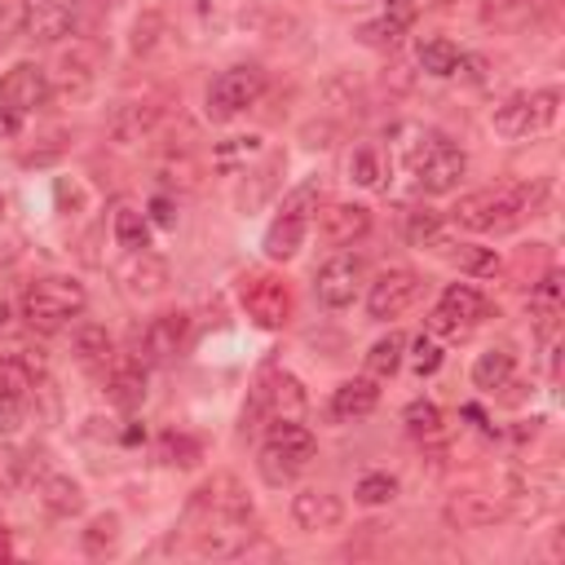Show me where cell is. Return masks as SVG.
<instances>
[{
    "instance_id": "cell-10",
    "label": "cell",
    "mask_w": 565,
    "mask_h": 565,
    "mask_svg": "<svg viewBox=\"0 0 565 565\" xmlns=\"http://www.w3.org/2000/svg\"><path fill=\"white\" fill-rule=\"evenodd\" d=\"M190 512H203V521H221V516H230V521H252V494L238 486V477L221 472V477H212V481H203V486L194 490Z\"/></svg>"
},
{
    "instance_id": "cell-34",
    "label": "cell",
    "mask_w": 565,
    "mask_h": 565,
    "mask_svg": "<svg viewBox=\"0 0 565 565\" xmlns=\"http://www.w3.org/2000/svg\"><path fill=\"white\" fill-rule=\"evenodd\" d=\"M256 154H265V141H260V137H230V141H221V146L212 150V163H216L221 172H238V168H247V159H256Z\"/></svg>"
},
{
    "instance_id": "cell-14",
    "label": "cell",
    "mask_w": 565,
    "mask_h": 565,
    "mask_svg": "<svg viewBox=\"0 0 565 565\" xmlns=\"http://www.w3.org/2000/svg\"><path fill=\"white\" fill-rule=\"evenodd\" d=\"M49 75L35 66V62H18L4 79H0V102L4 106H13L18 115H31V110H40L44 102H49Z\"/></svg>"
},
{
    "instance_id": "cell-51",
    "label": "cell",
    "mask_w": 565,
    "mask_h": 565,
    "mask_svg": "<svg viewBox=\"0 0 565 565\" xmlns=\"http://www.w3.org/2000/svg\"><path fill=\"white\" fill-rule=\"evenodd\" d=\"M534 0H486V18H503V13H521Z\"/></svg>"
},
{
    "instance_id": "cell-19",
    "label": "cell",
    "mask_w": 565,
    "mask_h": 565,
    "mask_svg": "<svg viewBox=\"0 0 565 565\" xmlns=\"http://www.w3.org/2000/svg\"><path fill=\"white\" fill-rule=\"evenodd\" d=\"M247 543H252L247 521H230V516L203 521V530H199V539H194V547H199L203 556H238Z\"/></svg>"
},
{
    "instance_id": "cell-2",
    "label": "cell",
    "mask_w": 565,
    "mask_h": 565,
    "mask_svg": "<svg viewBox=\"0 0 565 565\" xmlns=\"http://www.w3.org/2000/svg\"><path fill=\"white\" fill-rule=\"evenodd\" d=\"M88 305L84 296V282H75L71 274H49V278H35L26 291H22V318L40 331H57L66 327L71 318H79Z\"/></svg>"
},
{
    "instance_id": "cell-25",
    "label": "cell",
    "mask_w": 565,
    "mask_h": 565,
    "mask_svg": "<svg viewBox=\"0 0 565 565\" xmlns=\"http://www.w3.org/2000/svg\"><path fill=\"white\" fill-rule=\"evenodd\" d=\"M446 516H450L459 530H486V525H494V521H499V503H494V499H486V494L463 490V494H455V499L446 503Z\"/></svg>"
},
{
    "instance_id": "cell-29",
    "label": "cell",
    "mask_w": 565,
    "mask_h": 565,
    "mask_svg": "<svg viewBox=\"0 0 565 565\" xmlns=\"http://www.w3.org/2000/svg\"><path fill=\"white\" fill-rule=\"evenodd\" d=\"M441 256L450 260V265H459V274H472V278H490V274H499V256H494V247H477V243H446L441 247Z\"/></svg>"
},
{
    "instance_id": "cell-40",
    "label": "cell",
    "mask_w": 565,
    "mask_h": 565,
    "mask_svg": "<svg viewBox=\"0 0 565 565\" xmlns=\"http://www.w3.org/2000/svg\"><path fill=\"white\" fill-rule=\"evenodd\" d=\"M402 22H393V18H375V22H366L362 31H358V40L362 44H371V49H393L397 40H402Z\"/></svg>"
},
{
    "instance_id": "cell-9",
    "label": "cell",
    "mask_w": 565,
    "mask_h": 565,
    "mask_svg": "<svg viewBox=\"0 0 565 565\" xmlns=\"http://www.w3.org/2000/svg\"><path fill=\"white\" fill-rule=\"evenodd\" d=\"M305 406H309L305 384H300L291 371H269V375L256 384L252 411H247L243 419H260V415H274V419H300Z\"/></svg>"
},
{
    "instance_id": "cell-24",
    "label": "cell",
    "mask_w": 565,
    "mask_h": 565,
    "mask_svg": "<svg viewBox=\"0 0 565 565\" xmlns=\"http://www.w3.org/2000/svg\"><path fill=\"white\" fill-rule=\"evenodd\" d=\"M375 402H380L375 380L358 375V380H344V384L331 393V415H335V419H362V415L375 411Z\"/></svg>"
},
{
    "instance_id": "cell-45",
    "label": "cell",
    "mask_w": 565,
    "mask_h": 565,
    "mask_svg": "<svg viewBox=\"0 0 565 565\" xmlns=\"http://www.w3.org/2000/svg\"><path fill=\"white\" fill-rule=\"evenodd\" d=\"M13 31H22V4H18V0H0V44H4Z\"/></svg>"
},
{
    "instance_id": "cell-30",
    "label": "cell",
    "mask_w": 565,
    "mask_h": 565,
    "mask_svg": "<svg viewBox=\"0 0 565 565\" xmlns=\"http://www.w3.org/2000/svg\"><path fill=\"white\" fill-rule=\"evenodd\" d=\"M415 57H419V66L428 71V75H437V79H446V75H455L459 71V44H450L446 35H433V40H419V49H415Z\"/></svg>"
},
{
    "instance_id": "cell-32",
    "label": "cell",
    "mask_w": 565,
    "mask_h": 565,
    "mask_svg": "<svg viewBox=\"0 0 565 565\" xmlns=\"http://www.w3.org/2000/svg\"><path fill=\"white\" fill-rule=\"evenodd\" d=\"M110 230H115V243L124 252H150V221L137 207H119L115 221H110Z\"/></svg>"
},
{
    "instance_id": "cell-41",
    "label": "cell",
    "mask_w": 565,
    "mask_h": 565,
    "mask_svg": "<svg viewBox=\"0 0 565 565\" xmlns=\"http://www.w3.org/2000/svg\"><path fill=\"white\" fill-rule=\"evenodd\" d=\"M411 366H415V375H433L437 366H441V344H437V335H415V344H411Z\"/></svg>"
},
{
    "instance_id": "cell-44",
    "label": "cell",
    "mask_w": 565,
    "mask_h": 565,
    "mask_svg": "<svg viewBox=\"0 0 565 565\" xmlns=\"http://www.w3.org/2000/svg\"><path fill=\"white\" fill-rule=\"evenodd\" d=\"M22 459H18V450H9V446H0V494L4 490H13L18 481H22Z\"/></svg>"
},
{
    "instance_id": "cell-42",
    "label": "cell",
    "mask_w": 565,
    "mask_h": 565,
    "mask_svg": "<svg viewBox=\"0 0 565 565\" xmlns=\"http://www.w3.org/2000/svg\"><path fill=\"white\" fill-rule=\"evenodd\" d=\"M349 177H353L358 185H366V190H371V185H380V177H384V172H380V154H375V150H366V146H362V150H353V159H349Z\"/></svg>"
},
{
    "instance_id": "cell-17",
    "label": "cell",
    "mask_w": 565,
    "mask_h": 565,
    "mask_svg": "<svg viewBox=\"0 0 565 565\" xmlns=\"http://www.w3.org/2000/svg\"><path fill=\"white\" fill-rule=\"evenodd\" d=\"M291 521L300 525V530H335L340 521H344V503H340V494H331V490H300L296 499H291Z\"/></svg>"
},
{
    "instance_id": "cell-15",
    "label": "cell",
    "mask_w": 565,
    "mask_h": 565,
    "mask_svg": "<svg viewBox=\"0 0 565 565\" xmlns=\"http://www.w3.org/2000/svg\"><path fill=\"white\" fill-rule=\"evenodd\" d=\"M366 230H371V207L362 203H331L318 216V234L335 247H353L358 238H366Z\"/></svg>"
},
{
    "instance_id": "cell-3",
    "label": "cell",
    "mask_w": 565,
    "mask_h": 565,
    "mask_svg": "<svg viewBox=\"0 0 565 565\" xmlns=\"http://www.w3.org/2000/svg\"><path fill=\"white\" fill-rule=\"evenodd\" d=\"M406 163H411V172H415L424 194H450L459 185V177L468 172V154L441 132H419L411 154H406Z\"/></svg>"
},
{
    "instance_id": "cell-27",
    "label": "cell",
    "mask_w": 565,
    "mask_h": 565,
    "mask_svg": "<svg viewBox=\"0 0 565 565\" xmlns=\"http://www.w3.org/2000/svg\"><path fill=\"white\" fill-rule=\"evenodd\" d=\"M512 371H516V358L512 349H486L477 362H472V384L494 393V388H508L512 384Z\"/></svg>"
},
{
    "instance_id": "cell-52",
    "label": "cell",
    "mask_w": 565,
    "mask_h": 565,
    "mask_svg": "<svg viewBox=\"0 0 565 565\" xmlns=\"http://www.w3.org/2000/svg\"><path fill=\"white\" fill-rule=\"evenodd\" d=\"M13 556V543H9V530L0 525V561H9Z\"/></svg>"
},
{
    "instance_id": "cell-53",
    "label": "cell",
    "mask_w": 565,
    "mask_h": 565,
    "mask_svg": "<svg viewBox=\"0 0 565 565\" xmlns=\"http://www.w3.org/2000/svg\"><path fill=\"white\" fill-rule=\"evenodd\" d=\"M0 216H4V194H0Z\"/></svg>"
},
{
    "instance_id": "cell-35",
    "label": "cell",
    "mask_w": 565,
    "mask_h": 565,
    "mask_svg": "<svg viewBox=\"0 0 565 565\" xmlns=\"http://www.w3.org/2000/svg\"><path fill=\"white\" fill-rule=\"evenodd\" d=\"M402 349H406V340H402L397 331H388L384 340H375V344H371V353H366V371H371L375 380L393 375V371L402 366Z\"/></svg>"
},
{
    "instance_id": "cell-8",
    "label": "cell",
    "mask_w": 565,
    "mask_h": 565,
    "mask_svg": "<svg viewBox=\"0 0 565 565\" xmlns=\"http://www.w3.org/2000/svg\"><path fill=\"white\" fill-rule=\"evenodd\" d=\"M238 300H243V313H247L256 327H265V331L282 327L287 313H291V291H287V282L274 278V274H247V278L238 282Z\"/></svg>"
},
{
    "instance_id": "cell-31",
    "label": "cell",
    "mask_w": 565,
    "mask_h": 565,
    "mask_svg": "<svg viewBox=\"0 0 565 565\" xmlns=\"http://www.w3.org/2000/svg\"><path fill=\"white\" fill-rule=\"evenodd\" d=\"M71 353H75V362H84V366L110 362V335H106V327L79 322V327L71 331Z\"/></svg>"
},
{
    "instance_id": "cell-37",
    "label": "cell",
    "mask_w": 565,
    "mask_h": 565,
    "mask_svg": "<svg viewBox=\"0 0 565 565\" xmlns=\"http://www.w3.org/2000/svg\"><path fill=\"white\" fill-rule=\"evenodd\" d=\"M402 424H406L411 437H437V433H441V411H437V402L415 397V402L402 411Z\"/></svg>"
},
{
    "instance_id": "cell-22",
    "label": "cell",
    "mask_w": 565,
    "mask_h": 565,
    "mask_svg": "<svg viewBox=\"0 0 565 565\" xmlns=\"http://www.w3.org/2000/svg\"><path fill=\"white\" fill-rule=\"evenodd\" d=\"M305 230H309V216H300V212H278L274 221H269V230H265V256L269 260H291L296 252H300V243H305Z\"/></svg>"
},
{
    "instance_id": "cell-46",
    "label": "cell",
    "mask_w": 565,
    "mask_h": 565,
    "mask_svg": "<svg viewBox=\"0 0 565 565\" xmlns=\"http://www.w3.org/2000/svg\"><path fill=\"white\" fill-rule=\"evenodd\" d=\"M154 31H159V18H154V13H150V18H141V22H137V31H132V49H137V53H150V49H154V40H159Z\"/></svg>"
},
{
    "instance_id": "cell-12",
    "label": "cell",
    "mask_w": 565,
    "mask_h": 565,
    "mask_svg": "<svg viewBox=\"0 0 565 565\" xmlns=\"http://www.w3.org/2000/svg\"><path fill=\"white\" fill-rule=\"evenodd\" d=\"M358 287H362V260L349 256V252L331 256V260L318 269V278H313V291H318V300H322L327 309H344V305H353Z\"/></svg>"
},
{
    "instance_id": "cell-38",
    "label": "cell",
    "mask_w": 565,
    "mask_h": 565,
    "mask_svg": "<svg viewBox=\"0 0 565 565\" xmlns=\"http://www.w3.org/2000/svg\"><path fill=\"white\" fill-rule=\"evenodd\" d=\"M115 539H119V516L115 512H102V516H93L88 521V530H84V552H106V547H115Z\"/></svg>"
},
{
    "instance_id": "cell-28",
    "label": "cell",
    "mask_w": 565,
    "mask_h": 565,
    "mask_svg": "<svg viewBox=\"0 0 565 565\" xmlns=\"http://www.w3.org/2000/svg\"><path fill=\"white\" fill-rule=\"evenodd\" d=\"M402 230H406V238H411L415 247H433V252H441V247L450 243V230H446V221H441L433 207H411Z\"/></svg>"
},
{
    "instance_id": "cell-49",
    "label": "cell",
    "mask_w": 565,
    "mask_h": 565,
    "mask_svg": "<svg viewBox=\"0 0 565 565\" xmlns=\"http://www.w3.org/2000/svg\"><path fill=\"white\" fill-rule=\"evenodd\" d=\"M22 119H26V115H18L13 106L0 102V137H4V141H13V137L22 132Z\"/></svg>"
},
{
    "instance_id": "cell-20",
    "label": "cell",
    "mask_w": 565,
    "mask_h": 565,
    "mask_svg": "<svg viewBox=\"0 0 565 565\" xmlns=\"http://www.w3.org/2000/svg\"><path fill=\"white\" fill-rule=\"evenodd\" d=\"M106 397L110 406L119 411H137L146 402V371H141V358H119L110 380H106Z\"/></svg>"
},
{
    "instance_id": "cell-21",
    "label": "cell",
    "mask_w": 565,
    "mask_h": 565,
    "mask_svg": "<svg viewBox=\"0 0 565 565\" xmlns=\"http://www.w3.org/2000/svg\"><path fill=\"white\" fill-rule=\"evenodd\" d=\"M22 31L31 40H62V35H71V9L57 0H31L22 9Z\"/></svg>"
},
{
    "instance_id": "cell-13",
    "label": "cell",
    "mask_w": 565,
    "mask_h": 565,
    "mask_svg": "<svg viewBox=\"0 0 565 565\" xmlns=\"http://www.w3.org/2000/svg\"><path fill=\"white\" fill-rule=\"evenodd\" d=\"M185 335H190V318L185 313H154L146 322L141 340H137V358L141 362H172L181 353Z\"/></svg>"
},
{
    "instance_id": "cell-16",
    "label": "cell",
    "mask_w": 565,
    "mask_h": 565,
    "mask_svg": "<svg viewBox=\"0 0 565 565\" xmlns=\"http://www.w3.org/2000/svg\"><path fill=\"white\" fill-rule=\"evenodd\" d=\"M93 75H97V49L93 44H71L57 62V93L66 102H84L88 88H93Z\"/></svg>"
},
{
    "instance_id": "cell-33",
    "label": "cell",
    "mask_w": 565,
    "mask_h": 565,
    "mask_svg": "<svg viewBox=\"0 0 565 565\" xmlns=\"http://www.w3.org/2000/svg\"><path fill=\"white\" fill-rule=\"evenodd\" d=\"M154 119H159L154 106H119V115L110 119V132L128 146V141H141V137L154 128Z\"/></svg>"
},
{
    "instance_id": "cell-7",
    "label": "cell",
    "mask_w": 565,
    "mask_h": 565,
    "mask_svg": "<svg viewBox=\"0 0 565 565\" xmlns=\"http://www.w3.org/2000/svg\"><path fill=\"white\" fill-rule=\"evenodd\" d=\"M481 318H486V296L472 282H450L441 291L437 309L428 313V335H437V340H463Z\"/></svg>"
},
{
    "instance_id": "cell-36",
    "label": "cell",
    "mask_w": 565,
    "mask_h": 565,
    "mask_svg": "<svg viewBox=\"0 0 565 565\" xmlns=\"http://www.w3.org/2000/svg\"><path fill=\"white\" fill-rule=\"evenodd\" d=\"M159 459L168 468H194L203 459V446L194 437H185V433H163L159 437Z\"/></svg>"
},
{
    "instance_id": "cell-23",
    "label": "cell",
    "mask_w": 565,
    "mask_h": 565,
    "mask_svg": "<svg viewBox=\"0 0 565 565\" xmlns=\"http://www.w3.org/2000/svg\"><path fill=\"white\" fill-rule=\"evenodd\" d=\"M119 278L132 296H154L168 287V265L154 252H128V265L119 269Z\"/></svg>"
},
{
    "instance_id": "cell-47",
    "label": "cell",
    "mask_w": 565,
    "mask_h": 565,
    "mask_svg": "<svg viewBox=\"0 0 565 565\" xmlns=\"http://www.w3.org/2000/svg\"><path fill=\"white\" fill-rule=\"evenodd\" d=\"M22 406H26L22 397H4L0 393V433H13L22 424Z\"/></svg>"
},
{
    "instance_id": "cell-50",
    "label": "cell",
    "mask_w": 565,
    "mask_h": 565,
    "mask_svg": "<svg viewBox=\"0 0 565 565\" xmlns=\"http://www.w3.org/2000/svg\"><path fill=\"white\" fill-rule=\"evenodd\" d=\"M384 18L411 26V18H415V0H388V4H384Z\"/></svg>"
},
{
    "instance_id": "cell-18",
    "label": "cell",
    "mask_w": 565,
    "mask_h": 565,
    "mask_svg": "<svg viewBox=\"0 0 565 565\" xmlns=\"http://www.w3.org/2000/svg\"><path fill=\"white\" fill-rule=\"evenodd\" d=\"M282 168H287V159L282 154H265L260 159V168H243V185H238V212H256V207H265L269 203V194L282 185Z\"/></svg>"
},
{
    "instance_id": "cell-11",
    "label": "cell",
    "mask_w": 565,
    "mask_h": 565,
    "mask_svg": "<svg viewBox=\"0 0 565 565\" xmlns=\"http://www.w3.org/2000/svg\"><path fill=\"white\" fill-rule=\"evenodd\" d=\"M415 296H419V278H415V269H384L375 282H371V291H366V313L371 318H380V322H388V318H397V313H406L411 305H415Z\"/></svg>"
},
{
    "instance_id": "cell-43",
    "label": "cell",
    "mask_w": 565,
    "mask_h": 565,
    "mask_svg": "<svg viewBox=\"0 0 565 565\" xmlns=\"http://www.w3.org/2000/svg\"><path fill=\"white\" fill-rule=\"evenodd\" d=\"M534 305L543 309V318H556V305H561V274L556 269H547L543 282L534 287Z\"/></svg>"
},
{
    "instance_id": "cell-26",
    "label": "cell",
    "mask_w": 565,
    "mask_h": 565,
    "mask_svg": "<svg viewBox=\"0 0 565 565\" xmlns=\"http://www.w3.org/2000/svg\"><path fill=\"white\" fill-rule=\"evenodd\" d=\"M40 503L57 516H75V512H84V490L66 472H44L40 477Z\"/></svg>"
},
{
    "instance_id": "cell-39",
    "label": "cell",
    "mask_w": 565,
    "mask_h": 565,
    "mask_svg": "<svg viewBox=\"0 0 565 565\" xmlns=\"http://www.w3.org/2000/svg\"><path fill=\"white\" fill-rule=\"evenodd\" d=\"M393 494H397V477H388V472H366L358 481V503H366V508H380Z\"/></svg>"
},
{
    "instance_id": "cell-6",
    "label": "cell",
    "mask_w": 565,
    "mask_h": 565,
    "mask_svg": "<svg viewBox=\"0 0 565 565\" xmlns=\"http://www.w3.org/2000/svg\"><path fill=\"white\" fill-rule=\"evenodd\" d=\"M260 93H265V71L252 62H238L207 84V119H234L247 106H256Z\"/></svg>"
},
{
    "instance_id": "cell-48",
    "label": "cell",
    "mask_w": 565,
    "mask_h": 565,
    "mask_svg": "<svg viewBox=\"0 0 565 565\" xmlns=\"http://www.w3.org/2000/svg\"><path fill=\"white\" fill-rule=\"evenodd\" d=\"M150 221H154V225H163V230H168V225H177V207H172V199L154 194V199H150Z\"/></svg>"
},
{
    "instance_id": "cell-4",
    "label": "cell",
    "mask_w": 565,
    "mask_h": 565,
    "mask_svg": "<svg viewBox=\"0 0 565 565\" xmlns=\"http://www.w3.org/2000/svg\"><path fill=\"white\" fill-rule=\"evenodd\" d=\"M313 455H318V441H313V433L300 419H274L269 424V437H265V450H260V477L269 486H282Z\"/></svg>"
},
{
    "instance_id": "cell-1",
    "label": "cell",
    "mask_w": 565,
    "mask_h": 565,
    "mask_svg": "<svg viewBox=\"0 0 565 565\" xmlns=\"http://www.w3.org/2000/svg\"><path fill=\"white\" fill-rule=\"evenodd\" d=\"M539 199H543V185H499V190H477V194H463L455 203V225L463 230H477V234H490V230H512L521 225L525 216L539 212Z\"/></svg>"
},
{
    "instance_id": "cell-5",
    "label": "cell",
    "mask_w": 565,
    "mask_h": 565,
    "mask_svg": "<svg viewBox=\"0 0 565 565\" xmlns=\"http://www.w3.org/2000/svg\"><path fill=\"white\" fill-rule=\"evenodd\" d=\"M556 102H561V93H556V88L516 93V97H508V102H499V106H494L490 124H494V132H499V137L516 141V137H530V132L547 128V124L556 119Z\"/></svg>"
}]
</instances>
